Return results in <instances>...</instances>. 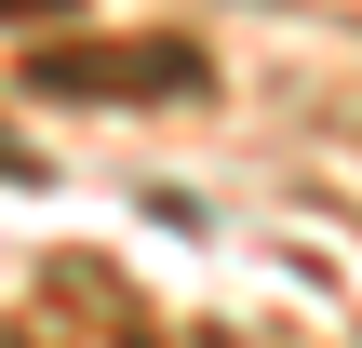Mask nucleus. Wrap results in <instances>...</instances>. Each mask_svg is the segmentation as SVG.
Wrapping results in <instances>:
<instances>
[{"instance_id":"obj_1","label":"nucleus","mask_w":362,"mask_h":348,"mask_svg":"<svg viewBox=\"0 0 362 348\" xmlns=\"http://www.w3.org/2000/svg\"><path fill=\"white\" fill-rule=\"evenodd\" d=\"M27 80L40 94H202V54L188 40H121V54H40Z\"/></svg>"},{"instance_id":"obj_2","label":"nucleus","mask_w":362,"mask_h":348,"mask_svg":"<svg viewBox=\"0 0 362 348\" xmlns=\"http://www.w3.org/2000/svg\"><path fill=\"white\" fill-rule=\"evenodd\" d=\"M0 13H40V0H0ZM54 13H67V0H54Z\"/></svg>"}]
</instances>
